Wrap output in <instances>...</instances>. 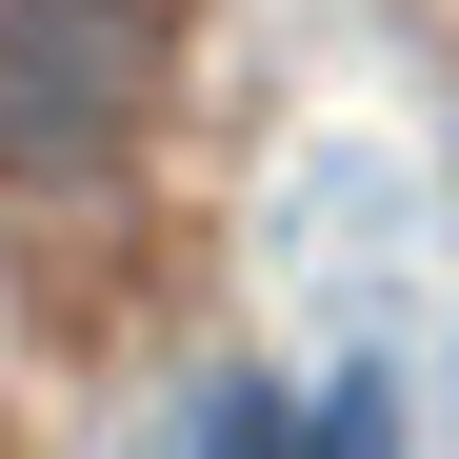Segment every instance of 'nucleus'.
I'll list each match as a JSON object with an SVG mask.
<instances>
[{
    "label": "nucleus",
    "mask_w": 459,
    "mask_h": 459,
    "mask_svg": "<svg viewBox=\"0 0 459 459\" xmlns=\"http://www.w3.org/2000/svg\"><path fill=\"white\" fill-rule=\"evenodd\" d=\"M200 459H400V400L379 379H320V400L240 379V400H200Z\"/></svg>",
    "instance_id": "obj_2"
},
{
    "label": "nucleus",
    "mask_w": 459,
    "mask_h": 459,
    "mask_svg": "<svg viewBox=\"0 0 459 459\" xmlns=\"http://www.w3.org/2000/svg\"><path fill=\"white\" fill-rule=\"evenodd\" d=\"M180 100V0H0V200H100Z\"/></svg>",
    "instance_id": "obj_1"
}]
</instances>
